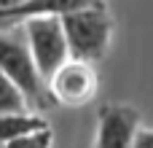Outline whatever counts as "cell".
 Listing matches in <instances>:
<instances>
[{
	"instance_id": "6da1fadb",
	"label": "cell",
	"mask_w": 153,
	"mask_h": 148,
	"mask_svg": "<svg viewBox=\"0 0 153 148\" xmlns=\"http://www.w3.org/2000/svg\"><path fill=\"white\" fill-rule=\"evenodd\" d=\"M0 70L16 84V89L24 94L27 105L32 111H48L54 105L46 81L40 78L32 54L27 49L24 32L16 27H0Z\"/></svg>"
},
{
	"instance_id": "7a4b0ae2",
	"label": "cell",
	"mask_w": 153,
	"mask_h": 148,
	"mask_svg": "<svg viewBox=\"0 0 153 148\" xmlns=\"http://www.w3.org/2000/svg\"><path fill=\"white\" fill-rule=\"evenodd\" d=\"M59 22H62L67 51L73 59H83L94 65L108 54L110 38H113V19L102 3L67 11L59 16Z\"/></svg>"
},
{
	"instance_id": "3957f363",
	"label": "cell",
	"mask_w": 153,
	"mask_h": 148,
	"mask_svg": "<svg viewBox=\"0 0 153 148\" xmlns=\"http://www.w3.org/2000/svg\"><path fill=\"white\" fill-rule=\"evenodd\" d=\"M19 27L24 32L27 49L32 54V62H35L40 78L48 81V75L70 57L59 16H32V19L22 22Z\"/></svg>"
},
{
	"instance_id": "277c9868",
	"label": "cell",
	"mask_w": 153,
	"mask_h": 148,
	"mask_svg": "<svg viewBox=\"0 0 153 148\" xmlns=\"http://www.w3.org/2000/svg\"><path fill=\"white\" fill-rule=\"evenodd\" d=\"M97 86H100V78L94 65L73 57H67L46 81V89L54 105H65V108H81L91 102L97 94Z\"/></svg>"
},
{
	"instance_id": "5b68a950",
	"label": "cell",
	"mask_w": 153,
	"mask_h": 148,
	"mask_svg": "<svg viewBox=\"0 0 153 148\" xmlns=\"http://www.w3.org/2000/svg\"><path fill=\"white\" fill-rule=\"evenodd\" d=\"M137 129H140V113L132 105L108 102L97 113L94 148H132Z\"/></svg>"
},
{
	"instance_id": "8992f818",
	"label": "cell",
	"mask_w": 153,
	"mask_h": 148,
	"mask_svg": "<svg viewBox=\"0 0 153 148\" xmlns=\"http://www.w3.org/2000/svg\"><path fill=\"white\" fill-rule=\"evenodd\" d=\"M97 3L102 0H16L11 5H0V27H16L32 16H62L67 11H78Z\"/></svg>"
},
{
	"instance_id": "52a82bcc",
	"label": "cell",
	"mask_w": 153,
	"mask_h": 148,
	"mask_svg": "<svg viewBox=\"0 0 153 148\" xmlns=\"http://www.w3.org/2000/svg\"><path fill=\"white\" fill-rule=\"evenodd\" d=\"M43 127H48L46 116L35 113L30 108L27 111H0V146H5L13 138L27 135V132L43 129Z\"/></svg>"
},
{
	"instance_id": "ba28073f",
	"label": "cell",
	"mask_w": 153,
	"mask_h": 148,
	"mask_svg": "<svg viewBox=\"0 0 153 148\" xmlns=\"http://www.w3.org/2000/svg\"><path fill=\"white\" fill-rule=\"evenodd\" d=\"M27 100L24 94L16 89V84L0 70V111H27ZM32 111V108H30Z\"/></svg>"
},
{
	"instance_id": "9c48e42d",
	"label": "cell",
	"mask_w": 153,
	"mask_h": 148,
	"mask_svg": "<svg viewBox=\"0 0 153 148\" xmlns=\"http://www.w3.org/2000/svg\"><path fill=\"white\" fill-rule=\"evenodd\" d=\"M51 146H54V132H51V127H43V129L22 135V138H13L0 148H51Z\"/></svg>"
},
{
	"instance_id": "30bf717a",
	"label": "cell",
	"mask_w": 153,
	"mask_h": 148,
	"mask_svg": "<svg viewBox=\"0 0 153 148\" xmlns=\"http://www.w3.org/2000/svg\"><path fill=\"white\" fill-rule=\"evenodd\" d=\"M132 148H153V129H137Z\"/></svg>"
},
{
	"instance_id": "8fae6325",
	"label": "cell",
	"mask_w": 153,
	"mask_h": 148,
	"mask_svg": "<svg viewBox=\"0 0 153 148\" xmlns=\"http://www.w3.org/2000/svg\"><path fill=\"white\" fill-rule=\"evenodd\" d=\"M11 3H16V0H11ZM11 3H8V5H11Z\"/></svg>"
}]
</instances>
